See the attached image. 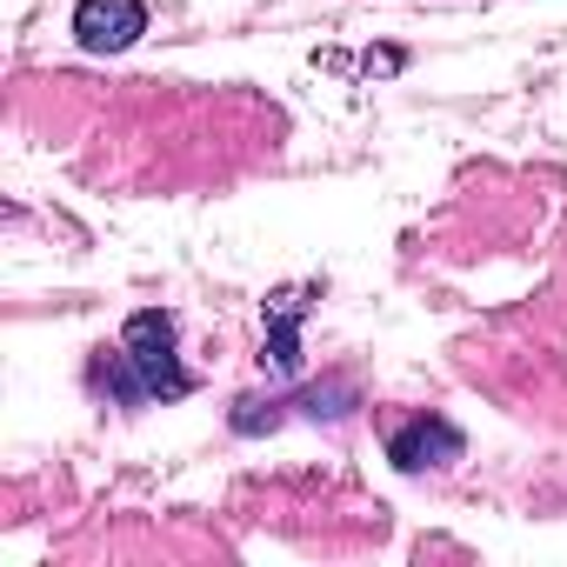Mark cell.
<instances>
[{"label":"cell","instance_id":"obj_1","mask_svg":"<svg viewBox=\"0 0 567 567\" xmlns=\"http://www.w3.org/2000/svg\"><path fill=\"white\" fill-rule=\"evenodd\" d=\"M87 381H94L107 401H121V408L187 401V394H194V374H187L181 354H174V315H161V308L134 315V321L121 328V348H114V354H94Z\"/></svg>","mask_w":567,"mask_h":567},{"label":"cell","instance_id":"obj_2","mask_svg":"<svg viewBox=\"0 0 567 567\" xmlns=\"http://www.w3.org/2000/svg\"><path fill=\"white\" fill-rule=\"evenodd\" d=\"M467 454V434L447 421V414H408L394 434H388V461L401 474H427V467H454Z\"/></svg>","mask_w":567,"mask_h":567},{"label":"cell","instance_id":"obj_3","mask_svg":"<svg viewBox=\"0 0 567 567\" xmlns=\"http://www.w3.org/2000/svg\"><path fill=\"white\" fill-rule=\"evenodd\" d=\"M147 34V0H81L74 8V41L87 54H127Z\"/></svg>","mask_w":567,"mask_h":567},{"label":"cell","instance_id":"obj_4","mask_svg":"<svg viewBox=\"0 0 567 567\" xmlns=\"http://www.w3.org/2000/svg\"><path fill=\"white\" fill-rule=\"evenodd\" d=\"M301 308H308V301H301L295 288L267 301V315H274V348H267V354H274V374H295V368H301V341H295V321H301ZM267 354H260V361H267Z\"/></svg>","mask_w":567,"mask_h":567}]
</instances>
